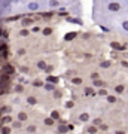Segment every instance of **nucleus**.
<instances>
[{
  "instance_id": "5",
  "label": "nucleus",
  "mask_w": 128,
  "mask_h": 134,
  "mask_svg": "<svg viewBox=\"0 0 128 134\" xmlns=\"http://www.w3.org/2000/svg\"><path fill=\"white\" fill-rule=\"evenodd\" d=\"M43 90L45 91H49V92H52L57 90V85H54V83H49V82H45V85H43Z\"/></svg>"
},
{
  "instance_id": "12",
  "label": "nucleus",
  "mask_w": 128,
  "mask_h": 134,
  "mask_svg": "<svg viewBox=\"0 0 128 134\" xmlns=\"http://www.w3.org/2000/svg\"><path fill=\"white\" fill-rule=\"evenodd\" d=\"M79 121H81V122H88V121H90V113H86V112L81 113V115H79Z\"/></svg>"
},
{
  "instance_id": "36",
  "label": "nucleus",
  "mask_w": 128,
  "mask_h": 134,
  "mask_svg": "<svg viewBox=\"0 0 128 134\" xmlns=\"http://www.w3.org/2000/svg\"><path fill=\"white\" fill-rule=\"evenodd\" d=\"M39 31H42L40 27H31V33H39Z\"/></svg>"
},
{
  "instance_id": "6",
  "label": "nucleus",
  "mask_w": 128,
  "mask_h": 134,
  "mask_svg": "<svg viewBox=\"0 0 128 134\" xmlns=\"http://www.w3.org/2000/svg\"><path fill=\"white\" fill-rule=\"evenodd\" d=\"M46 82H49V83H54V85H58L60 79H58L57 76H54V75H48V76H46Z\"/></svg>"
},
{
  "instance_id": "3",
  "label": "nucleus",
  "mask_w": 128,
  "mask_h": 134,
  "mask_svg": "<svg viewBox=\"0 0 128 134\" xmlns=\"http://www.w3.org/2000/svg\"><path fill=\"white\" fill-rule=\"evenodd\" d=\"M0 122H2L3 125H10L12 122H14V118H12L10 115H5V116H2Z\"/></svg>"
},
{
  "instance_id": "20",
  "label": "nucleus",
  "mask_w": 128,
  "mask_h": 134,
  "mask_svg": "<svg viewBox=\"0 0 128 134\" xmlns=\"http://www.w3.org/2000/svg\"><path fill=\"white\" fill-rule=\"evenodd\" d=\"M82 82H84L82 77H71V83L73 85H82Z\"/></svg>"
},
{
  "instance_id": "4",
  "label": "nucleus",
  "mask_w": 128,
  "mask_h": 134,
  "mask_svg": "<svg viewBox=\"0 0 128 134\" xmlns=\"http://www.w3.org/2000/svg\"><path fill=\"white\" fill-rule=\"evenodd\" d=\"M16 119L21 121V122H25V121L29 119V115H27L24 110H21V112H18V115H16Z\"/></svg>"
},
{
  "instance_id": "40",
  "label": "nucleus",
  "mask_w": 128,
  "mask_h": 134,
  "mask_svg": "<svg viewBox=\"0 0 128 134\" xmlns=\"http://www.w3.org/2000/svg\"><path fill=\"white\" fill-rule=\"evenodd\" d=\"M100 130H103V131H106V130H107V125L101 124V125H100Z\"/></svg>"
},
{
  "instance_id": "28",
  "label": "nucleus",
  "mask_w": 128,
  "mask_h": 134,
  "mask_svg": "<svg viewBox=\"0 0 128 134\" xmlns=\"http://www.w3.org/2000/svg\"><path fill=\"white\" fill-rule=\"evenodd\" d=\"M106 100L109 101V103H116V101H118V98H116L115 96H107V97H106Z\"/></svg>"
},
{
  "instance_id": "18",
  "label": "nucleus",
  "mask_w": 128,
  "mask_h": 134,
  "mask_svg": "<svg viewBox=\"0 0 128 134\" xmlns=\"http://www.w3.org/2000/svg\"><path fill=\"white\" fill-rule=\"evenodd\" d=\"M10 127H12V128H15V130H18V128H21V127H23V122L16 119V121H14V122L10 124Z\"/></svg>"
},
{
  "instance_id": "27",
  "label": "nucleus",
  "mask_w": 128,
  "mask_h": 134,
  "mask_svg": "<svg viewBox=\"0 0 128 134\" xmlns=\"http://www.w3.org/2000/svg\"><path fill=\"white\" fill-rule=\"evenodd\" d=\"M46 67H48V64L45 61H39L37 63V69H40V70H45Z\"/></svg>"
},
{
  "instance_id": "8",
  "label": "nucleus",
  "mask_w": 128,
  "mask_h": 134,
  "mask_svg": "<svg viewBox=\"0 0 128 134\" xmlns=\"http://www.w3.org/2000/svg\"><path fill=\"white\" fill-rule=\"evenodd\" d=\"M39 8H40V5H39L37 2H30L29 3V10H31V12H36V10H39Z\"/></svg>"
},
{
  "instance_id": "41",
  "label": "nucleus",
  "mask_w": 128,
  "mask_h": 134,
  "mask_svg": "<svg viewBox=\"0 0 128 134\" xmlns=\"http://www.w3.org/2000/svg\"><path fill=\"white\" fill-rule=\"evenodd\" d=\"M67 128H69V131H73V130H75V127H73L71 124H69V125H67Z\"/></svg>"
},
{
  "instance_id": "34",
  "label": "nucleus",
  "mask_w": 128,
  "mask_h": 134,
  "mask_svg": "<svg viewBox=\"0 0 128 134\" xmlns=\"http://www.w3.org/2000/svg\"><path fill=\"white\" fill-rule=\"evenodd\" d=\"M98 96H106V97H107V91H106L104 88H100V91H98Z\"/></svg>"
},
{
  "instance_id": "9",
  "label": "nucleus",
  "mask_w": 128,
  "mask_h": 134,
  "mask_svg": "<svg viewBox=\"0 0 128 134\" xmlns=\"http://www.w3.org/2000/svg\"><path fill=\"white\" fill-rule=\"evenodd\" d=\"M10 112H12V107H10V106H3V107H0V113H2V115H10Z\"/></svg>"
},
{
  "instance_id": "38",
  "label": "nucleus",
  "mask_w": 128,
  "mask_h": 134,
  "mask_svg": "<svg viewBox=\"0 0 128 134\" xmlns=\"http://www.w3.org/2000/svg\"><path fill=\"white\" fill-rule=\"evenodd\" d=\"M73 106H75V103H73V101H67V103H66V107H67V109H71Z\"/></svg>"
},
{
  "instance_id": "30",
  "label": "nucleus",
  "mask_w": 128,
  "mask_h": 134,
  "mask_svg": "<svg viewBox=\"0 0 128 134\" xmlns=\"http://www.w3.org/2000/svg\"><path fill=\"white\" fill-rule=\"evenodd\" d=\"M94 86H97V88H101V86H104V82H101L100 79H97V81H94Z\"/></svg>"
},
{
  "instance_id": "14",
  "label": "nucleus",
  "mask_w": 128,
  "mask_h": 134,
  "mask_svg": "<svg viewBox=\"0 0 128 134\" xmlns=\"http://www.w3.org/2000/svg\"><path fill=\"white\" fill-rule=\"evenodd\" d=\"M25 131H27V134H34L36 131H37V127L34 124H31V125H29L27 128H25Z\"/></svg>"
},
{
  "instance_id": "19",
  "label": "nucleus",
  "mask_w": 128,
  "mask_h": 134,
  "mask_svg": "<svg viewBox=\"0 0 128 134\" xmlns=\"http://www.w3.org/2000/svg\"><path fill=\"white\" fill-rule=\"evenodd\" d=\"M97 131H98V128L94 127V125H91V127L86 128V133H88V134H97Z\"/></svg>"
},
{
  "instance_id": "44",
  "label": "nucleus",
  "mask_w": 128,
  "mask_h": 134,
  "mask_svg": "<svg viewBox=\"0 0 128 134\" xmlns=\"http://www.w3.org/2000/svg\"><path fill=\"white\" fill-rule=\"evenodd\" d=\"M115 134H125V131H121V130H119V131H116Z\"/></svg>"
},
{
  "instance_id": "26",
  "label": "nucleus",
  "mask_w": 128,
  "mask_h": 134,
  "mask_svg": "<svg viewBox=\"0 0 128 134\" xmlns=\"http://www.w3.org/2000/svg\"><path fill=\"white\" fill-rule=\"evenodd\" d=\"M101 124H103V121H101V118H95V119L92 121V125H94V127H100Z\"/></svg>"
},
{
  "instance_id": "16",
  "label": "nucleus",
  "mask_w": 128,
  "mask_h": 134,
  "mask_svg": "<svg viewBox=\"0 0 128 134\" xmlns=\"http://www.w3.org/2000/svg\"><path fill=\"white\" fill-rule=\"evenodd\" d=\"M15 72V69L10 64H6L5 67H3V73H8V75H10V73H14Z\"/></svg>"
},
{
  "instance_id": "17",
  "label": "nucleus",
  "mask_w": 128,
  "mask_h": 134,
  "mask_svg": "<svg viewBox=\"0 0 128 134\" xmlns=\"http://www.w3.org/2000/svg\"><path fill=\"white\" fill-rule=\"evenodd\" d=\"M48 5H49V8L55 9V8L60 6V2H58V0H49V2H48Z\"/></svg>"
},
{
  "instance_id": "39",
  "label": "nucleus",
  "mask_w": 128,
  "mask_h": 134,
  "mask_svg": "<svg viewBox=\"0 0 128 134\" xmlns=\"http://www.w3.org/2000/svg\"><path fill=\"white\" fill-rule=\"evenodd\" d=\"M122 29L125 30V31H128V21H124L122 23Z\"/></svg>"
},
{
  "instance_id": "31",
  "label": "nucleus",
  "mask_w": 128,
  "mask_h": 134,
  "mask_svg": "<svg viewBox=\"0 0 128 134\" xmlns=\"http://www.w3.org/2000/svg\"><path fill=\"white\" fill-rule=\"evenodd\" d=\"M115 91L118 92V94H122V92H124V85H118V86H115Z\"/></svg>"
},
{
  "instance_id": "10",
  "label": "nucleus",
  "mask_w": 128,
  "mask_h": 134,
  "mask_svg": "<svg viewBox=\"0 0 128 134\" xmlns=\"http://www.w3.org/2000/svg\"><path fill=\"white\" fill-rule=\"evenodd\" d=\"M51 118H52L55 122H57V121H60V118H61V115H60V110H52V112H51Z\"/></svg>"
},
{
  "instance_id": "15",
  "label": "nucleus",
  "mask_w": 128,
  "mask_h": 134,
  "mask_svg": "<svg viewBox=\"0 0 128 134\" xmlns=\"http://www.w3.org/2000/svg\"><path fill=\"white\" fill-rule=\"evenodd\" d=\"M43 124L46 125V127H52V125L55 124V121H54L51 116H48V118H45V119H43Z\"/></svg>"
},
{
  "instance_id": "47",
  "label": "nucleus",
  "mask_w": 128,
  "mask_h": 134,
  "mask_svg": "<svg viewBox=\"0 0 128 134\" xmlns=\"http://www.w3.org/2000/svg\"><path fill=\"white\" fill-rule=\"evenodd\" d=\"M0 119H2V113H0Z\"/></svg>"
},
{
  "instance_id": "23",
  "label": "nucleus",
  "mask_w": 128,
  "mask_h": 134,
  "mask_svg": "<svg viewBox=\"0 0 128 134\" xmlns=\"http://www.w3.org/2000/svg\"><path fill=\"white\" fill-rule=\"evenodd\" d=\"M33 85L36 86V88H40V86L43 88V85H45V82H42L40 79H36V81H33Z\"/></svg>"
},
{
  "instance_id": "32",
  "label": "nucleus",
  "mask_w": 128,
  "mask_h": 134,
  "mask_svg": "<svg viewBox=\"0 0 128 134\" xmlns=\"http://www.w3.org/2000/svg\"><path fill=\"white\" fill-rule=\"evenodd\" d=\"M29 30H25V29H23L21 30V31H19V36H24V37H25V36H29Z\"/></svg>"
},
{
  "instance_id": "25",
  "label": "nucleus",
  "mask_w": 128,
  "mask_h": 134,
  "mask_svg": "<svg viewBox=\"0 0 128 134\" xmlns=\"http://www.w3.org/2000/svg\"><path fill=\"white\" fill-rule=\"evenodd\" d=\"M110 46H112L113 49H119V51H122V49H124V46H121V45L116 43V42H112V43H110Z\"/></svg>"
},
{
  "instance_id": "2",
  "label": "nucleus",
  "mask_w": 128,
  "mask_h": 134,
  "mask_svg": "<svg viewBox=\"0 0 128 134\" xmlns=\"http://www.w3.org/2000/svg\"><path fill=\"white\" fill-rule=\"evenodd\" d=\"M107 9H109L110 12H118V10L121 9V5H119L118 2H110L109 5H107Z\"/></svg>"
},
{
  "instance_id": "46",
  "label": "nucleus",
  "mask_w": 128,
  "mask_h": 134,
  "mask_svg": "<svg viewBox=\"0 0 128 134\" xmlns=\"http://www.w3.org/2000/svg\"><path fill=\"white\" fill-rule=\"evenodd\" d=\"M3 92H5V90H3V88H0V96H2Z\"/></svg>"
},
{
  "instance_id": "42",
  "label": "nucleus",
  "mask_w": 128,
  "mask_h": 134,
  "mask_svg": "<svg viewBox=\"0 0 128 134\" xmlns=\"http://www.w3.org/2000/svg\"><path fill=\"white\" fill-rule=\"evenodd\" d=\"M24 54H25V51H24V49H19V51H18V55H24Z\"/></svg>"
},
{
  "instance_id": "33",
  "label": "nucleus",
  "mask_w": 128,
  "mask_h": 134,
  "mask_svg": "<svg viewBox=\"0 0 128 134\" xmlns=\"http://www.w3.org/2000/svg\"><path fill=\"white\" fill-rule=\"evenodd\" d=\"M52 94H54V98H60V97H61V92L58 91V90H55V91H52Z\"/></svg>"
},
{
  "instance_id": "13",
  "label": "nucleus",
  "mask_w": 128,
  "mask_h": 134,
  "mask_svg": "<svg viewBox=\"0 0 128 134\" xmlns=\"http://www.w3.org/2000/svg\"><path fill=\"white\" fill-rule=\"evenodd\" d=\"M27 103H29L30 106H36L37 104V98H36L34 96H29L27 97Z\"/></svg>"
},
{
  "instance_id": "11",
  "label": "nucleus",
  "mask_w": 128,
  "mask_h": 134,
  "mask_svg": "<svg viewBox=\"0 0 128 134\" xmlns=\"http://www.w3.org/2000/svg\"><path fill=\"white\" fill-rule=\"evenodd\" d=\"M77 36V33L76 31H71V33H67L66 36H64V40H67V42H70V40H73V39Z\"/></svg>"
},
{
  "instance_id": "1",
  "label": "nucleus",
  "mask_w": 128,
  "mask_h": 134,
  "mask_svg": "<svg viewBox=\"0 0 128 134\" xmlns=\"http://www.w3.org/2000/svg\"><path fill=\"white\" fill-rule=\"evenodd\" d=\"M58 122H60V124H58V127H57V134H66L67 131H69L66 122H64V121H58Z\"/></svg>"
},
{
  "instance_id": "43",
  "label": "nucleus",
  "mask_w": 128,
  "mask_h": 134,
  "mask_svg": "<svg viewBox=\"0 0 128 134\" xmlns=\"http://www.w3.org/2000/svg\"><path fill=\"white\" fill-rule=\"evenodd\" d=\"M122 66L124 67H128V61H122Z\"/></svg>"
},
{
  "instance_id": "29",
  "label": "nucleus",
  "mask_w": 128,
  "mask_h": 134,
  "mask_svg": "<svg viewBox=\"0 0 128 134\" xmlns=\"http://www.w3.org/2000/svg\"><path fill=\"white\" fill-rule=\"evenodd\" d=\"M14 91H15V92H23V91H24V86L21 85V83H19V85H15Z\"/></svg>"
},
{
  "instance_id": "22",
  "label": "nucleus",
  "mask_w": 128,
  "mask_h": 134,
  "mask_svg": "<svg viewBox=\"0 0 128 134\" xmlns=\"http://www.w3.org/2000/svg\"><path fill=\"white\" fill-rule=\"evenodd\" d=\"M42 33L45 34V36H51V34H52V29H51V27H45V29H42Z\"/></svg>"
},
{
  "instance_id": "7",
  "label": "nucleus",
  "mask_w": 128,
  "mask_h": 134,
  "mask_svg": "<svg viewBox=\"0 0 128 134\" xmlns=\"http://www.w3.org/2000/svg\"><path fill=\"white\" fill-rule=\"evenodd\" d=\"M12 133V127L10 125H2L0 127V134H10Z\"/></svg>"
},
{
  "instance_id": "21",
  "label": "nucleus",
  "mask_w": 128,
  "mask_h": 134,
  "mask_svg": "<svg viewBox=\"0 0 128 134\" xmlns=\"http://www.w3.org/2000/svg\"><path fill=\"white\" fill-rule=\"evenodd\" d=\"M84 92H85V96H95V92L92 88H90V86H86L85 90H84Z\"/></svg>"
},
{
  "instance_id": "45",
  "label": "nucleus",
  "mask_w": 128,
  "mask_h": 134,
  "mask_svg": "<svg viewBox=\"0 0 128 134\" xmlns=\"http://www.w3.org/2000/svg\"><path fill=\"white\" fill-rule=\"evenodd\" d=\"M3 34H5V33H3V29H2V27H0V37H2V36H3Z\"/></svg>"
},
{
  "instance_id": "24",
  "label": "nucleus",
  "mask_w": 128,
  "mask_h": 134,
  "mask_svg": "<svg viewBox=\"0 0 128 134\" xmlns=\"http://www.w3.org/2000/svg\"><path fill=\"white\" fill-rule=\"evenodd\" d=\"M110 66H112V63H110L109 60H107V61H103V63H100V67H101V69H109Z\"/></svg>"
},
{
  "instance_id": "37",
  "label": "nucleus",
  "mask_w": 128,
  "mask_h": 134,
  "mask_svg": "<svg viewBox=\"0 0 128 134\" xmlns=\"http://www.w3.org/2000/svg\"><path fill=\"white\" fill-rule=\"evenodd\" d=\"M52 70H54V67H52V66H48L46 69H45V72H46V75H49V73L52 72Z\"/></svg>"
},
{
  "instance_id": "35",
  "label": "nucleus",
  "mask_w": 128,
  "mask_h": 134,
  "mask_svg": "<svg viewBox=\"0 0 128 134\" xmlns=\"http://www.w3.org/2000/svg\"><path fill=\"white\" fill-rule=\"evenodd\" d=\"M98 77H100L98 73H91V79H92V81H97Z\"/></svg>"
}]
</instances>
